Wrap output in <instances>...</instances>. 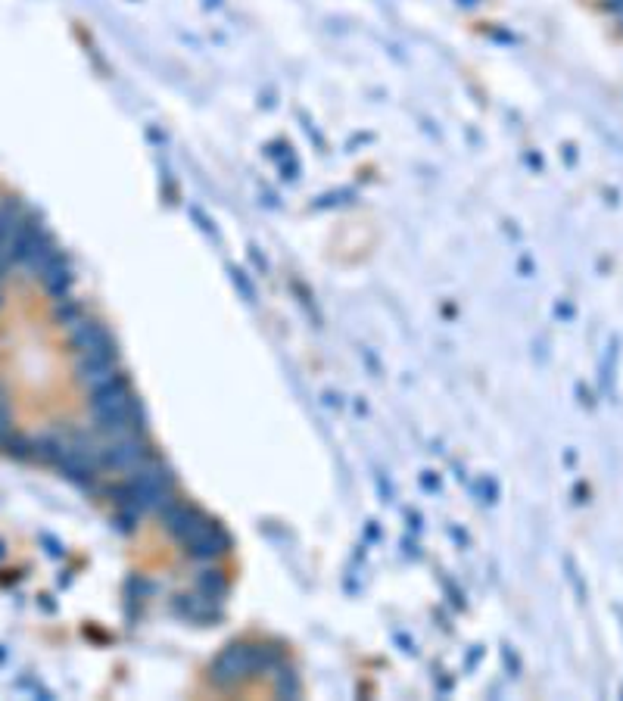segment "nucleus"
<instances>
[{"label": "nucleus", "mask_w": 623, "mask_h": 701, "mask_svg": "<svg viewBox=\"0 0 623 701\" xmlns=\"http://www.w3.org/2000/svg\"><path fill=\"white\" fill-rule=\"evenodd\" d=\"M25 215L23 203L13 200V196H0V243L10 237V231L16 228V222Z\"/></svg>", "instance_id": "2"}, {"label": "nucleus", "mask_w": 623, "mask_h": 701, "mask_svg": "<svg viewBox=\"0 0 623 701\" xmlns=\"http://www.w3.org/2000/svg\"><path fill=\"white\" fill-rule=\"evenodd\" d=\"M162 521H166V527L178 536L181 546L191 549L196 558H215L225 552V536H221V530L215 527L209 517H203L196 508L185 505L181 499H175L172 505L162 512Z\"/></svg>", "instance_id": "1"}]
</instances>
